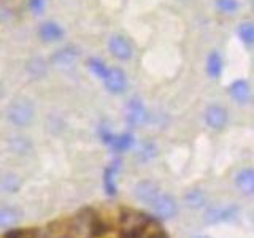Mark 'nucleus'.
<instances>
[{"mask_svg":"<svg viewBox=\"0 0 254 238\" xmlns=\"http://www.w3.org/2000/svg\"><path fill=\"white\" fill-rule=\"evenodd\" d=\"M235 186L245 195H254V169H243L237 173Z\"/></svg>","mask_w":254,"mask_h":238,"instance_id":"obj_13","label":"nucleus"},{"mask_svg":"<svg viewBox=\"0 0 254 238\" xmlns=\"http://www.w3.org/2000/svg\"><path fill=\"white\" fill-rule=\"evenodd\" d=\"M118 162H113L108 169L105 170V178H103V184H105V189L110 195L116 194V184H115V175L118 173Z\"/></svg>","mask_w":254,"mask_h":238,"instance_id":"obj_20","label":"nucleus"},{"mask_svg":"<svg viewBox=\"0 0 254 238\" xmlns=\"http://www.w3.org/2000/svg\"><path fill=\"white\" fill-rule=\"evenodd\" d=\"M111 148L118 153H124V151L130 149L133 145V135L132 133H123V135H118V137H113L111 140Z\"/></svg>","mask_w":254,"mask_h":238,"instance_id":"obj_19","label":"nucleus"},{"mask_svg":"<svg viewBox=\"0 0 254 238\" xmlns=\"http://www.w3.org/2000/svg\"><path fill=\"white\" fill-rule=\"evenodd\" d=\"M151 206H153L154 216L159 219H170L177 216L178 213V203L170 194H161Z\"/></svg>","mask_w":254,"mask_h":238,"instance_id":"obj_5","label":"nucleus"},{"mask_svg":"<svg viewBox=\"0 0 254 238\" xmlns=\"http://www.w3.org/2000/svg\"><path fill=\"white\" fill-rule=\"evenodd\" d=\"M78 56L79 53L75 46H65L61 48V50H58L51 56V62L59 68H70L76 63Z\"/></svg>","mask_w":254,"mask_h":238,"instance_id":"obj_9","label":"nucleus"},{"mask_svg":"<svg viewBox=\"0 0 254 238\" xmlns=\"http://www.w3.org/2000/svg\"><path fill=\"white\" fill-rule=\"evenodd\" d=\"M227 92L230 95V99L238 103H246L251 95V89H250V83L246 79H234L232 83L229 84Z\"/></svg>","mask_w":254,"mask_h":238,"instance_id":"obj_11","label":"nucleus"},{"mask_svg":"<svg viewBox=\"0 0 254 238\" xmlns=\"http://www.w3.org/2000/svg\"><path fill=\"white\" fill-rule=\"evenodd\" d=\"M19 221V211L11 206L0 208V229H6L14 226Z\"/></svg>","mask_w":254,"mask_h":238,"instance_id":"obj_18","label":"nucleus"},{"mask_svg":"<svg viewBox=\"0 0 254 238\" xmlns=\"http://www.w3.org/2000/svg\"><path fill=\"white\" fill-rule=\"evenodd\" d=\"M108 50L118 60H130L133 56V46L124 35H113L108 40Z\"/></svg>","mask_w":254,"mask_h":238,"instance_id":"obj_8","label":"nucleus"},{"mask_svg":"<svg viewBox=\"0 0 254 238\" xmlns=\"http://www.w3.org/2000/svg\"><path fill=\"white\" fill-rule=\"evenodd\" d=\"M2 187L6 190V192H16L19 189V179L14 175H8L6 178H3L2 181Z\"/></svg>","mask_w":254,"mask_h":238,"instance_id":"obj_25","label":"nucleus"},{"mask_svg":"<svg viewBox=\"0 0 254 238\" xmlns=\"http://www.w3.org/2000/svg\"><path fill=\"white\" fill-rule=\"evenodd\" d=\"M149 216L145 213L127 210L121 214V238H141L149 226Z\"/></svg>","mask_w":254,"mask_h":238,"instance_id":"obj_2","label":"nucleus"},{"mask_svg":"<svg viewBox=\"0 0 254 238\" xmlns=\"http://www.w3.org/2000/svg\"><path fill=\"white\" fill-rule=\"evenodd\" d=\"M148 121V110L138 99H132L127 105V122L133 127L143 125Z\"/></svg>","mask_w":254,"mask_h":238,"instance_id":"obj_10","label":"nucleus"},{"mask_svg":"<svg viewBox=\"0 0 254 238\" xmlns=\"http://www.w3.org/2000/svg\"><path fill=\"white\" fill-rule=\"evenodd\" d=\"M133 195L138 202L145 205H153L156 198L161 195V189H159L157 182L151 179H143L137 182L133 187Z\"/></svg>","mask_w":254,"mask_h":238,"instance_id":"obj_7","label":"nucleus"},{"mask_svg":"<svg viewBox=\"0 0 254 238\" xmlns=\"http://www.w3.org/2000/svg\"><path fill=\"white\" fill-rule=\"evenodd\" d=\"M6 238H54L48 230L30 229V230H11L6 234Z\"/></svg>","mask_w":254,"mask_h":238,"instance_id":"obj_17","label":"nucleus"},{"mask_svg":"<svg viewBox=\"0 0 254 238\" xmlns=\"http://www.w3.org/2000/svg\"><path fill=\"white\" fill-rule=\"evenodd\" d=\"M100 219L91 210H83L67 222L65 238H95L105 232Z\"/></svg>","mask_w":254,"mask_h":238,"instance_id":"obj_1","label":"nucleus"},{"mask_svg":"<svg viewBox=\"0 0 254 238\" xmlns=\"http://www.w3.org/2000/svg\"><path fill=\"white\" fill-rule=\"evenodd\" d=\"M38 35H40V38L43 40V42L54 43V42H59V40L64 38V29L59 26L58 22L46 21V22L42 24V26H40Z\"/></svg>","mask_w":254,"mask_h":238,"instance_id":"obj_12","label":"nucleus"},{"mask_svg":"<svg viewBox=\"0 0 254 238\" xmlns=\"http://www.w3.org/2000/svg\"><path fill=\"white\" fill-rule=\"evenodd\" d=\"M27 71L29 75H32L34 78H45L48 75V70H50V67H48V62L43 59V58H32L27 60Z\"/></svg>","mask_w":254,"mask_h":238,"instance_id":"obj_15","label":"nucleus"},{"mask_svg":"<svg viewBox=\"0 0 254 238\" xmlns=\"http://www.w3.org/2000/svg\"><path fill=\"white\" fill-rule=\"evenodd\" d=\"M222 70H224V60H222V56L213 50L208 58H206V73L213 79H219L222 75Z\"/></svg>","mask_w":254,"mask_h":238,"instance_id":"obj_14","label":"nucleus"},{"mask_svg":"<svg viewBox=\"0 0 254 238\" xmlns=\"http://www.w3.org/2000/svg\"><path fill=\"white\" fill-rule=\"evenodd\" d=\"M29 6H30V10L34 11L35 14H40V13L45 11L46 0H29Z\"/></svg>","mask_w":254,"mask_h":238,"instance_id":"obj_26","label":"nucleus"},{"mask_svg":"<svg viewBox=\"0 0 254 238\" xmlns=\"http://www.w3.org/2000/svg\"><path fill=\"white\" fill-rule=\"evenodd\" d=\"M148 238H169L165 234H162V232H157V234H153V235H149Z\"/></svg>","mask_w":254,"mask_h":238,"instance_id":"obj_27","label":"nucleus"},{"mask_svg":"<svg viewBox=\"0 0 254 238\" xmlns=\"http://www.w3.org/2000/svg\"><path fill=\"white\" fill-rule=\"evenodd\" d=\"M195 238H210V237H205V235H202V237H195Z\"/></svg>","mask_w":254,"mask_h":238,"instance_id":"obj_28","label":"nucleus"},{"mask_svg":"<svg viewBox=\"0 0 254 238\" xmlns=\"http://www.w3.org/2000/svg\"><path fill=\"white\" fill-rule=\"evenodd\" d=\"M229 113L219 103H211L205 110V122L213 130H222L227 125Z\"/></svg>","mask_w":254,"mask_h":238,"instance_id":"obj_6","label":"nucleus"},{"mask_svg":"<svg viewBox=\"0 0 254 238\" xmlns=\"http://www.w3.org/2000/svg\"><path fill=\"white\" fill-rule=\"evenodd\" d=\"M216 6L222 13H234L238 10L240 3H238L237 0H216Z\"/></svg>","mask_w":254,"mask_h":238,"instance_id":"obj_24","label":"nucleus"},{"mask_svg":"<svg viewBox=\"0 0 254 238\" xmlns=\"http://www.w3.org/2000/svg\"><path fill=\"white\" fill-rule=\"evenodd\" d=\"M11 149L18 154H24L30 149V141L27 138H22V137L11 138Z\"/></svg>","mask_w":254,"mask_h":238,"instance_id":"obj_23","label":"nucleus"},{"mask_svg":"<svg viewBox=\"0 0 254 238\" xmlns=\"http://www.w3.org/2000/svg\"><path fill=\"white\" fill-rule=\"evenodd\" d=\"M237 35L248 48H254V22L245 21L237 27Z\"/></svg>","mask_w":254,"mask_h":238,"instance_id":"obj_16","label":"nucleus"},{"mask_svg":"<svg viewBox=\"0 0 254 238\" xmlns=\"http://www.w3.org/2000/svg\"><path fill=\"white\" fill-rule=\"evenodd\" d=\"M185 202L190 208H200L205 203V194L200 189H190L189 192L185 195Z\"/></svg>","mask_w":254,"mask_h":238,"instance_id":"obj_22","label":"nucleus"},{"mask_svg":"<svg viewBox=\"0 0 254 238\" xmlns=\"http://www.w3.org/2000/svg\"><path fill=\"white\" fill-rule=\"evenodd\" d=\"M6 118L14 127H26L35 118V107L29 99H14L6 108Z\"/></svg>","mask_w":254,"mask_h":238,"instance_id":"obj_3","label":"nucleus"},{"mask_svg":"<svg viewBox=\"0 0 254 238\" xmlns=\"http://www.w3.org/2000/svg\"><path fill=\"white\" fill-rule=\"evenodd\" d=\"M103 84H105V89L110 94L115 95H121L127 91V86H129V81H127V75L123 68L119 67H111L108 70L107 76L103 78Z\"/></svg>","mask_w":254,"mask_h":238,"instance_id":"obj_4","label":"nucleus"},{"mask_svg":"<svg viewBox=\"0 0 254 238\" xmlns=\"http://www.w3.org/2000/svg\"><path fill=\"white\" fill-rule=\"evenodd\" d=\"M87 67H89V70L92 71V73L99 79H102V81H103V78L107 76L108 70H110V67H107V63L103 62L102 59H99V58H91L89 60H87Z\"/></svg>","mask_w":254,"mask_h":238,"instance_id":"obj_21","label":"nucleus"}]
</instances>
